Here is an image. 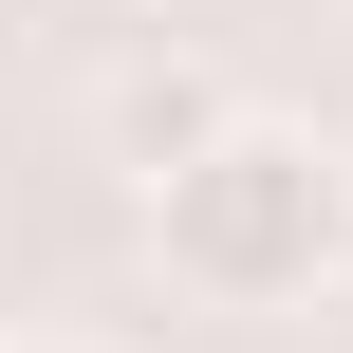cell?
<instances>
[{
    "mask_svg": "<svg viewBox=\"0 0 353 353\" xmlns=\"http://www.w3.org/2000/svg\"><path fill=\"white\" fill-rule=\"evenodd\" d=\"M149 261H168V298H205V316H298V298H335L353 279V149L298 130V112H242L186 186H149Z\"/></svg>",
    "mask_w": 353,
    "mask_h": 353,
    "instance_id": "cell-1",
    "label": "cell"
},
{
    "mask_svg": "<svg viewBox=\"0 0 353 353\" xmlns=\"http://www.w3.org/2000/svg\"><path fill=\"white\" fill-rule=\"evenodd\" d=\"M223 130H242V74H223V56H186V37H149V56H112V74H93V168H112L130 205H149V186H186Z\"/></svg>",
    "mask_w": 353,
    "mask_h": 353,
    "instance_id": "cell-2",
    "label": "cell"
},
{
    "mask_svg": "<svg viewBox=\"0 0 353 353\" xmlns=\"http://www.w3.org/2000/svg\"><path fill=\"white\" fill-rule=\"evenodd\" d=\"M0 353H93V335H0Z\"/></svg>",
    "mask_w": 353,
    "mask_h": 353,
    "instance_id": "cell-3",
    "label": "cell"
}]
</instances>
